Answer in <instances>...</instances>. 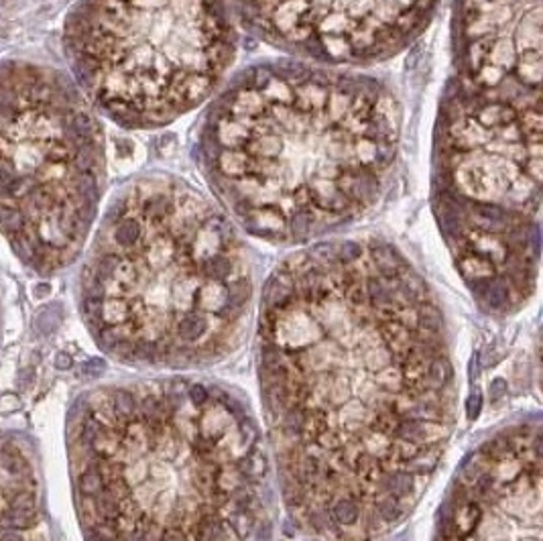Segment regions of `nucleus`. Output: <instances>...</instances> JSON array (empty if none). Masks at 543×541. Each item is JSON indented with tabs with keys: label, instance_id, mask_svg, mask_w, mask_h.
Instances as JSON below:
<instances>
[{
	"label": "nucleus",
	"instance_id": "0eeeda50",
	"mask_svg": "<svg viewBox=\"0 0 543 541\" xmlns=\"http://www.w3.org/2000/svg\"><path fill=\"white\" fill-rule=\"evenodd\" d=\"M73 81L125 129H161L198 108L236 55L228 0H81L66 21Z\"/></svg>",
	"mask_w": 543,
	"mask_h": 541
},
{
	"label": "nucleus",
	"instance_id": "7ed1b4c3",
	"mask_svg": "<svg viewBox=\"0 0 543 541\" xmlns=\"http://www.w3.org/2000/svg\"><path fill=\"white\" fill-rule=\"evenodd\" d=\"M399 135V102L377 77L303 60L263 62L214 98L198 157L232 220L257 238L297 244L379 202Z\"/></svg>",
	"mask_w": 543,
	"mask_h": 541
},
{
	"label": "nucleus",
	"instance_id": "9d476101",
	"mask_svg": "<svg viewBox=\"0 0 543 541\" xmlns=\"http://www.w3.org/2000/svg\"><path fill=\"white\" fill-rule=\"evenodd\" d=\"M0 541H49L31 450L0 433Z\"/></svg>",
	"mask_w": 543,
	"mask_h": 541
},
{
	"label": "nucleus",
	"instance_id": "6e6552de",
	"mask_svg": "<svg viewBox=\"0 0 543 541\" xmlns=\"http://www.w3.org/2000/svg\"><path fill=\"white\" fill-rule=\"evenodd\" d=\"M259 39L303 62L370 66L409 47L440 0H228Z\"/></svg>",
	"mask_w": 543,
	"mask_h": 541
},
{
	"label": "nucleus",
	"instance_id": "f257e3e1",
	"mask_svg": "<svg viewBox=\"0 0 543 541\" xmlns=\"http://www.w3.org/2000/svg\"><path fill=\"white\" fill-rule=\"evenodd\" d=\"M259 383L283 501L314 541L403 523L456 425V370L427 281L379 238L287 257L265 287Z\"/></svg>",
	"mask_w": 543,
	"mask_h": 541
},
{
	"label": "nucleus",
	"instance_id": "423d86ee",
	"mask_svg": "<svg viewBox=\"0 0 543 541\" xmlns=\"http://www.w3.org/2000/svg\"><path fill=\"white\" fill-rule=\"evenodd\" d=\"M106 181L102 127L64 71L0 64V234L35 273L81 253Z\"/></svg>",
	"mask_w": 543,
	"mask_h": 541
},
{
	"label": "nucleus",
	"instance_id": "39448f33",
	"mask_svg": "<svg viewBox=\"0 0 543 541\" xmlns=\"http://www.w3.org/2000/svg\"><path fill=\"white\" fill-rule=\"evenodd\" d=\"M542 81L452 71L438 112L431 205L490 316L521 310L540 269Z\"/></svg>",
	"mask_w": 543,
	"mask_h": 541
},
{
	"label": "nucleus",
	"instance_id": "20e7f679",
	"mask_svg": "<svg viewBox=\"0 0 543 541\" xmlns=\"http://www.w3.org/2000/svg\"><path fill=\"white\" fill-rule=\"evenodd\" d=\"M79 305L110 356L153 368L228 358L244 340L253 267L232 218L175 177H140L108 205Z\"/></svg>",
	"mask_w": 543,
	"mask_h": 541
},
{
	"label": "nucleus",
	"instance_id": "1a4fd4ad",
	"mask_svg": "<svg viewBox=\"0 0 543 541\" xmlns=\"http://www.w3.org/2000/svg\"><path fill=\"white\" fill-rule=\"evenodd\" d=\"M433 541H542V425L490 436L456 473Z\"/></svg>",
	"mask_w": 543,
	"mask_h": 541
},
{
	"label": "nucleus",
	"instance_id": "f03ea898",
	"mask_svg": "<svg viewBox=\"0 0 543 541\" xmlns=\"http://www.w3.org/2000/svg\"><path fill=\"white\" fill-rule=\"evenodd\" d=\"M68 446L86 541H257L269 525L261 429L222 385L94 389L71 409Z\"/></svg>",
	"mask_w": 543,
	"mask_h": 541
}]
</instances>
